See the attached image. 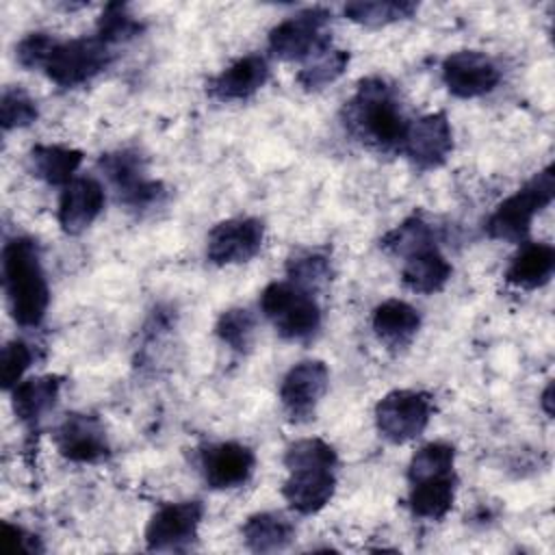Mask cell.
Listing matches in <instances>:
<instances>
[{
    "label": "cell",
    "instance_id": "cell-28",
    "mask_svg": "<svg viewBox=\"0 0 555 555\" xmlns=\"http://www.w3.org/2000/svg\"><path fill=\"white\" fill-rule=\"evenodd\" d=\"M286 275H288V282L314 295L323 291L332 280L330 256L314 249L297 251L286 260Z\"/></svg>",
    "mask_w": 555,
    "mask_h": 555
},
{
    "label": "cell",
    "instance_id": "cell-33",
    "mask_svg": "<svg viewBox=\"0 0 555 555\" xmlns=\"http://www.w3.org/2000/svg\"><path fill=\"white\" fill-rule=\"evenodd\" d=\"M39 117V106L35 98L24 87H4L2 100H0V124L2 130H15L26 128Z\"/></svg>",
    "mask_w": 555,
    "mask_h": 555
},
{
    "label": "cell",
    "instance_id": "cell-5",
    "mask_svg": "<svg viewBox=\"0 0 555 555\" xmlns=\"http://www.w3.org/2000/svg\"><path fill=\"white\" fill-rule=\"evenodd\" d=\"M260 310L275 332L295 343H306L321 330V308L312 293L293 282H271L260 293Z\"/></svg>",
    "mask_w": 555,
    "mask_h": 555
},
{
    "label": "cell",
    "instance_id": "cell-27",
    "mask_svg": "<svg viewBox=\"0 0 555 555\" xmlns=\"http://www.w3.org/2000/svg\"><path fill=\"white\" fill-rule=\"evenodd\" d=\"M416 11L418 4L410 0H356L347 2L343 9L347 20L366 28H382L395 22L410 20Z\"/></svg>",
    "mask_w": 555,
    "mask_h": 555
},
{
    "label": "cell",
    "instance_id": "cell-12",
    "mask_svg": "<svg viewBox=\"0 0 555 555\" xmlns=\"http://www.w3.org/2000/svg\"><path fill=\"white\" fill-rule=\"evenodd\" d=\"M330 386V369L323 360L297 362L280 384V403L288 421L308 423Z\"/></svg>",
    "mask_w": 555,
    "mask_h": 555
},
{
    "label": "cell",
    "instance_id": "cell-21",
    "mask_svg": "<svg viewBox=\"0 0 555 555\" xmlns=\"http://www.w3.org/2000/svg\"><path fill=\"white\" fill-rule=\"evenodd\" d=\"M555 271V249L548 243H525L505 269V282L522 288L535 291L544 286Z\"/></svg>",
    "mask_w": 555,
    "mask_h": 555
},
{
    "label": "cell",
    "instance_id": "cell-9",
    "mask_svg": "<svg viewBox=\"0 0 555 555\" xmlns=\"http://www.w3.org/2000/svg\"><path fill=\"white\" fill-rule=\"evenodd\" d=\"M431 397L421 390H390L384 395L375 405V427L377 434L392 442V444H405L414 438H418L429 421H431Z\"/></svg>",
    "mask_w": 555,
    "mask_h": 555
},
{
    "label": "cell",
    "instance_id": "cell-6",
    "mask_svg": "<svg viewBox=\"0 0 555 555\" xmlns=\"http://www.w3.org/2000/svg\"><path fill=\"white\" fill-rule=\"evenodd\" d=\"M332 11L325 7L301 9L269 30V52L280 61H306L319 48L332 43L327 24Z\"/></svg>",
    "mask_w": 555,
    "mask_h": 555
},
{
    "label": "cell",
    "instance_id": "cell-7",
    "mask_svg": "<svg viewBox=\"0 0 555 555\" xmlns=\"http://www.w3.org/2000/svg\"><path fill=\"white\" fill-rule=\"evenodd\" d=\"M98 165L115 189L117 199L130 210H150L165 199L163 182L147 178L145 158L137 150L102 154Z\"/></svg>",
    "mask_w": 555,
    "mask_h": 555
},
{
    "label": "cell",
    "instance_id": "cell-11",
    "mask_svg": "<svg viewBox=\"0 0 555 555\" xmlns=\"http://www.w3.org/2000/svg\"><path fill=\"white\" fill-rule=\"evenodd\" d=\"M264 221L258 217H232L215 223L206 236V258L215 267L249 262L262 247Z\"/></svg>",
    "mask_w": 555,
    "mask_h": 555
},
{
    "label": "cell",
    "instance_id": "cell-25",
    "mask_svg": "<svg viewBox=\"0 0 555 555\" xmlns=\"http://www.w3.org/2000/svg\"><path fill=\"white\" fill-rule=\"evenodd\" d=\"M241 533L249 551L275 553L295 540V525L280 512H256L245 520Z\"/></svg>",
    "mask_w": 555,
    "mask_h": 555
},
{
    "label": "cell",
    "instance_id": "cell-32",
    "mask_svg": "<svg viewBox=\"0 0 555 555\" xmlns=\"http://www.w3.org/2000/svg\"><path fill=\"white\" fill-rule=\"evenodd\" d=\"M455 464V447L449 442H427L423 444L408 464V481H418L434 475L453 473Z\"/></svg>",
    "mask_w": 555,
    "mask_h": 555
},
{
    "label": "cell",
    "instance_id": "cell-15",
    "mask_svg": "<svg viewBox=\"0 0 555 555\" xmlns=\"http://www.w3.org/2000/svg\"><path fill=\"white\" fill-rule=\"evenodd\" d=\"M56 451L76 464H98L111 455L104 425L98 416L72 412L54 429Z\"/></svg>",
    "mask_w": 555,
    "mask_h": 555
},
{
    "label": "cell",
    "instance_id": "cell-35",
    "mask_svg": "<svg viewBox=\"0 0 555 555\" xmlns=\"http://www.w3.org/2000/svg\"><path fill=\"white\" fill-rule=\"evenodd\" d=\"M54 46H56V39L50 33H28L15 46V61L24 69L46 67Z\"/></svg>",
    "mask_w": 555,
    "mask_h": 555
},
{
    "label": "cell",
    "instance_id": "cell-17",
    "mask_svg": "<svg viewBox=\"0 0 555 555\" xmlns=\"http://www.w3.org/2000/svg\"><path fill=\"white\" fill-rule=\"evenodd\" d=\"M104 186L91 178H74L69 184L63 186L59 197V210L56 219L65 234L76 236L82 234L104 210Z\"/></svg>",
    "mask_w": 555,
    "mask_h": 555
},
{
    "label": "cell",
    "instance_id": "cell-1",
    "mask_svg": "<svg viewBox=\"0 0 555 555\" xmlns=\"http://www.w3.org/2000/svg\"><path fill=\"white\" fill-rule=\"evenodd\" d=\"M345 130L377 152H401L410 119L397 87L382 76H366L343 106Z\"/></svg>",
    "mask_w": 555,
    "mask_h": 555
},
{
    "label": "cell",
    "instance_id": "cell-3",
    "mask_svg": "<svg viewBox=\"0 0 555 555\" xmlns=\"http://www.w3.org/2000/svg\"><path fill=\"white\" fill-rule=\"evenodd\" d=\"M2 282L13 321L20 327H37L50 306V286L33 238L15 236L4 243Z\"/></svg>",
    "mask_w": 555,
    "mask_h": 555
},
{
    "label": "cell",
    "instance_id": "cell-8",
    "mask_svg": "<svg viewBox=\"0 0 555 555\" xmlns=\"http://www.w3.org/2000/svg\"><path fill=\"white\" fill-rule=\"evenodd\" d=\"M111 63H113L111 46H106L102 39L93 35V37L56 41L43 69L54 85L63 89H74L93 80Z\"/></svg>",
    "mask_w": 555,
    "mask_h": 555
},
{
    "label": "cell",
    "instance_id": "cell-23",
    "mask_svg": "<svg viewBox=\"0 0 555 555\" xmlns=\"http://www.w3.org/2000/svg\"><path fill=\"white\" fill-rule=\"evenodd\" d=\"M457 477L455 473L434 475L410 483L408 507L416 518L425 520H442L455 501Z\"/></svg>",
    "mask_w": 555,
    "mask_h": 555
},
{
    "label": "cell",
    "instance_id": "cell-22",
    "mask_svg": "<svg viewBox=\"0 0 555 555\" xmlns=\"http://www.w3.org/2000/svg\"><path fill=\"white\" fill-rule=\"evenodd\" d=\"M59 375H37L20 382L11 390V405L20 423L37 425L56 403L61 392Z\"/></svg>",
    "mask_w": 555,
    "mask_h": 555
},
{
    "label": "cell",
    "instance_id": "cell-14",
    "mask_svg": "<svg viewBox=\"0 0 555 555\" xmlns=\"http://www.w3.org/2000/svg\"><path fill=\"white\" fill-rule=\"evenodd\" d=\"M442 82L455 98H481L501 82L499 65L479 50H457L442 61Z\"/></svg>",
    "mask_w": 555,
    "mask_h": 555
},
{
    "label": "cell",
    "instance_id": "cell-29",
    "mask_svg": "<svg viewBox=\"0 0 555 555\" xmlns=\"http://www.w3.org/2000/svg\"><path fill=\"white\" fill-rule=\"evenodd\" d=\"M143 30L145 24L139 17H134L124 2H108L98 17L95 37L102 39L106 46H115L132 41Z\"/></svg>",
    "mask_w": 555,
    "mask_h": 555
},
{
    "label": "cell",
    "instance_id": "cell-16",
    "mask_svg": "<svg viewBox=\"0 0 555 555\" xmlns=\"http://www.w3.org/2000/svg\"><path fill=\"white\" fill-rule=\"evenodd\" d=\"M204 481L212 490H232L245 486L256 468V453L243 442H215L199 455Z\"/></svg>",
    "mask_w": 555,
    "mask_h": 555
},
{
    "label": "cell",
    "instance_id": "cell-13",
    "mask_svg": "<svg viewBox=\"0 0 555 555\" xmlns=\"http://www.w3.org/2000/svg\"><path fill=\"white\" fill-rule=\"evenodd\" d=\"M401 152L418 171L442 167L453 152V128L447 113L436 111L410 121Z\"/></svg>",
    "mask_w": 555,
    "mask_h": 555
},
{
    "label": "cell",
    "instance_id": "cell-36",
    "mask_svg": "<svg viewBox=\"0 0 555 555\" xmlns=\"http://www.w3.org/2000/svg\"><path fill=\"white\" fill-rule=\"evenodd\" d=\"M4 542L11 551H26V553H41L43 546L35 533H28L22 527L4 522Z\"/></svg>",
    "mask_w": 555,
    "mask_h": 555
},
{
    "label": "cell",
    "instance_id": "cell-37",
    "mask_svg": "<svg viewBox=\"0 0 555 555\" xmlns=\"http://www.w3.org/2000/svg\"><path fill=\"white\" fill-rule=\"evenodd\" d=\"M540 403H542V410H544L548 416H553V382L546 384V388H544V392H542V397H540Z\"/></svg>",
    "mask_w": 555,
    "mask_h": 555
},
{
    "label": "cell",
    "instance_id": "cell-19",
    "mask_svg": "<svg viewBox=\"0 0 555 555\" xmlns=\"http://www.w3.org/2000/svg\"><path fill=\"white\" fill-rule=\"evenodd\" d=\"M453 275L451 262L442 256L438 245L421 247L403 258L401 280L405 288L418 295L440 293Z\"/></svg>",
    "mask_w": 555,
    "mask_h": 555
},
{
    "label": "cell",
    "instance_id": "cell-26",
    "mask_svg": "<svg viewBox=\"0 0 555 555\" xmlns=\"http://www.w3.org/2000/svg\"><path fill=\"white\" fill-rule=\"evenodd\" d=\"M349 65V52L334 48L332 43L312 52L297 72V82L306 91H319L338 80Z\"/></svg>",
    "mask_w": 555,
    "mask_h": 555
},
{
    "label": "cell",
    "instance_id": "cell-2",
    "mask_svg": "<svg viewBox=\"0 0 555 555\" xmlns=\"http://www.w3.org/2000/svg\"><path fill=\"white\" fill-rule=\"evenodd\" d=\"M284 466L288 477L282 483V496L297 514L321 512L336 492V449L321 438H301L286 447Z\"/></svg>",
    "mask_w": 555,
    "mask_h": 555
},
{
    "label": "cell",
    "instance_id": "cell-24",
    "mask_svg": "<svg viewBox=\"0 0 555 555\" xmlns=\"http://www.w3.org/2000/svg\"><path fill=\"white\" fill-rule=\"evenodd\" d=\"M82 158L85 156L80 150L39 143L33 145L28 152V169L37 180L50 186H65L74 180V173L82 165Z\"/></svg>",
    "mask_w": 555,
    "mask_h": 555
},
{
    "label": "cell",
    "instance_id": "cell-20",
    "mask_svg": "<svg viewBox=\"0 0 555 555\" xmlns=\"http://www.w3.org/2000/svg\"><path fill=\"white\" fill-rule=\"evenodd\" d=\"M371 325L379 343L392 351H399L405 349L418 334L421 314L403 299H386L373 310Z\"/></svg>",
    "mask_w": 555,
    "mask_h": 555
},
{
    "label": "cell",
    "instance_id": "cell-10",
    "mask_svg": "<svg viewBox=\"0 0 555 555\" xmlns=\"http://www.w3.org/2000/svg\"><path fill=\"white\" fill-rule=\"evenodd\" d=\"M204 518V503L199 499L176 501L160 505L147 520L145 548L156 553L189 551Z\"/></svg>",
    "mask_w": 555,
    "mask_h": 555
},
{
    "label": "cell",
    "instance_id": "cell-18",
    "mask_svg": "<svg viewBox=\"0 0 555 555\" xmlns=\"http://www.w3.org/2000/svg\"><path fill=\"white\" fill-rule=\"evenodd\" d=\"M269 63L260 54H247L230 63L206 82L210 98L219 102H241L251 98L269 80Z\"/></svg>",
    "mask_w": 555,
    "mask_h": 555
},
{
    "label": "cell",
    "instance_id": "cell-31",
    "mask_svg": "<svg viewBox=\"0 0 555 555\" xmlns=\"http://www.w3.org/2000/svg\"><path fill=\"white\" fill-rule=\"evenodd\" d=\"M379 245L386 251L405 258L408 254H412L421 247L436 245V236H434L431 225L423 217L412 215L405 221H401L397 228H392L388 234H384Z\"/></svg>",
    "mask_w": 555,
    "mask_h": 555
},
{
    "label": "cell",
    "instance_id": "cell-4",
    "mask_svg": "<svg viewBox=\"0 0 555 555\" xmlns=\"http://www.w3.org/2000/svg\"><path fill=\"white\" fill-rule=\"evenodd\" d=\"M555 195L553 165H546L509 197H505L488 217L486 234L494 241L525 243L535 215H540Z\"/></svg>",
    "mask_w": 555,
    "mask_h": 555
},
{
    "label": "cell",
    "instance_id": "cell-30",
    "mask_svg": "<svg viewBox=\"0 0 555 555\" xmlns=\"http://www.w3.org/2000/svg\"><path fill=\"white\" fill-rule=\"evenodd\" d=\"M215 334L234 353H247L256 338V317L247 308H230L219 314Z\"/></svg>",
    "mask_w": 555,
    "mask_h": 555
},
{
    "label": "cell",
    "instance_id": "cell-34",
    "mask_svg": "<svg viewBox=\"0 0 555 555\" xmlns=\"http://www.w3.org/2000/svg\"><path fill=\"white\" fill-rule=\"evenodd\" d=\"M30 362H33V349L24 340H17V338L9 340L0 353L2 388L11 392L22 382V375L26 373Z\"/></svg>",
    "mask_w": 555,
    "mask_h": 555
}]
</instances>
